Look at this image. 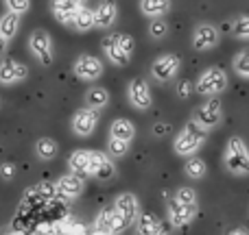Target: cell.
I'll return each instance as SVG.
<instances>
[{
  "label": "cell",
  "instance_id": "1",
  "mask_svg": "<svg viewBox=\"0 0 249 235\" xmlns=\"http://www.w3.org/2000/svg\"><path fill=\"white\" fill-rule=\"evenodd\" d=\"M203 140H206V128H201L195 120H190V122L181 128L179 135H177L175 153L181 155V157H190V155L203 144Z\"/></svg>",
  "mask_w": 249,
  "mask_h": 235
},
{
  "label": "cell",
  "instance_id": "2",
  "mask_svg": "<svg viewBox=\"0 0 249 235\" xmlns=\"http://www.w3.org/2000/svg\"><path fill=\"white\" fill-rule=\"evenodd\" d=\"M225 168L234 174H249V150L241 137H230L225 150Z\"/></svg>",
  "mask_w": 249,
  "mask_h": 235
},
{
  "label": "cell",
  "instance_id": "3",
  "mask_svg": "<svg viewBox=\"0 0 249 235\" xmlns=\"http://www.w3.org/2000/svg\"><path fill=\"white\" fill-rule=\"evenodd\" d=\"M228 85V74H225L223 68H208L206 72L199 77L195 90L199 94H219V92L225 90Z\"/></svg>",
  "mask_w": 249,
  "mask_h": 235
},
{
  "label": "cell",
  "instance_id": "4",
  "mask_svg": "<svg viewBox=\"0 0 249 235\" xmlns=\"http://www.w3.org/2000/svg\"><path fill=\"white\" fill-rule=\"evenodd\" d=\"M29 46H31V52L42 61L44 65H51L53 59H55V52H53V42H51V35L46 31L37 29L31 33L29 37Z\"/></svg>",
  "mask_w": 249,
  "mask_h": 235
},
{
  "label": "cell",
  "instance_id": "5",
  "mask_svg": "<svg viewBox=\"0 0 249 235\" xmlns=\"http://www.w3.org/2000/svg\"><path fill=\"white\" fill-rule=\"evenodd\" d=\"M179 65H181V61H179L177 55H162L160 59L153 61V65H151V74H153L158 81H171V78L177 74Z\"/></svg>",
  "mask_w": 249,
  "mask_h": 235
},
{
  "label": "cell",
  "instance_id": "6",
  "mask_svg": "<svg viewBox=\"0 0 249 235\" xmlns=\"http://www.w3.org/2000/svg\"><path fill=\"white\" fill-rule=\"evenodd\" d=\"M101 72H103V63L92 55H81L74 63V74L83 81H94L101 77Z\"/></svg>",
  "mask_w": 249,
  "mask_h": 235
},
{
  "label": "cell",
  "instance_id": "7",
  "mask_svg": "<svg viewBox=\"0 0 249 235\" xmlns=\"http://www.w3.org/2000/svg\"><path fill=\"white\" fill-rule=\"evenodd\" d=\"M219 120H221V103L219 98H210L197 109V120L195 122L201 128H212L219 124Z\"/></svg>",
  "mask_w": 249,
  "mask_h": 235
},
{
  "label": "cell",
  "instance_id": "8",
  "mask_svg": "<svg viewBox=\"0 0 249 235\" xmlns=\"http://www.w3.org/2000/svg\"><path fill=\"white\" fill-rule=\"evenodd\" d=\"M96 122H99V116L92 109H79L72 118V131L81 137H88L92 131H94Z\"/></svg>",
  "mask_w": 249,
  "mask_h": 235
},
{
  "label": "cell",
  "instance_id": "9",
  "mask_svg": "<svg viewBox=\"0 0 249 235\" xmlns=\"http://www.w3.org/2000/svg\"><path fill=\"white\" fill-rule=\"evenodd\" d=\"M219 42V31L210 24H199L195 29V35H193V44L197 50H210V48L216 46Z\"/></svg>",
  "mask_w": 249,
  "mask_h": 235
},
{
  "label": "cell",
  "instance_id": "10",
  "mask_svg": "<svg viewBox=\"0 0 249 235\" xmlns=\"http://www.w3.org/2000/svg\"><path fill=\"white\" fill-rule=\"evenodd\" d=\"M127 94H129V100H131L133 107H138V109L151 107V90L142 78H136V81L129 83Z\"/></svg>",
  "mask_w": 249,
  "mask_h": 235
},
{
  "label": "cell",
  "instance_id": "11",
  "mask_svg": "<svg viewBox=\"0 0 249 235\" xmlns=\"http://www.w3.org/2000/svg\"><path fill=\"white\" fill-rule=\"evenodd\" d=\"M114 209L118 211V214L124 218V222L131 224L133 220L138 218V211H140V203H138V198L133 196V194L124 192L121 196L116 198V205H114Z\"/></svg>",
  "mask_w": 249,
  "mask_h": 235
},
{
  "label": "cell",
  "instance_id": "12",
  "mask_svg": "<svg viewBox=\"0 0 249 235\" xmlns=\"http://www.w3.org/2000/svg\"><path fill=\"white\" fill-rule=\"evenodd\" d=\"M26 74H29V70L20 61L7 59L0 63V83H18L22 78H26Z\"/></svg>",
  "mask_w": 249,
  "mask_h": 235
},
{
  "label": "cell",
  "instance_id": "13",
  "mask_svg": "<svg viewBox=\"0 0 249 235\" xmlns=\"http://www.w3.org/2000/svg\"><path fill=\"white\" fill-rule=\"evenodd\" d=\"M193 216H195V205H181L175 198L168 203V220L173 222V227H184V224H188L190 220H193Z\"/></svg>",
  "mask_w": 249,
  "mask_h": 235
},
{
  "label": "cell",
  "instance_id": "14",
  "mask_svg": "<svg viewBox=\"0 0 249 235\" xmlns=\"http://www.w3.org/2000/svg\"><path fill=\"white\" fill-rule=\"evenodd\" d=\"M55 185H57V192L66 198H77L83 192V179L77 174H64Z\"/></svg>",
  "mask_w": 249,
  "mask_h": 235
},
{
  "label": "cell",
  "instance_id": "15",
  "mask_svg": "<svg viewBox=\"0 0 249 235\" xmlns=\"http://www.w3.org/2000/svg\"><path fill=\"white\" fill-rule=\"evenodd\" d=\"M68 166L72 168V172L77 176L92 174V150H74L68 159Z\"/></svg>",
  "mask_w": 249,
  "mask_h": 235
},
{
  "label": "cell",
  "instance_id": "16",
  "mask_svg": "<svg viewBox=\"0 0 249 235\" xmlns=\"http://www.w3.org/2000/svg\"><path fill=\"white\" fill-rule=\"evenodd\" d=\"M81 9V4L74 2V0H57V2H53V13H55V17L59 22H64V24H72L74 20V13Z\"/></svg>",
  "mask_w": 249,
  "mask_h": 235
},
{
  "label": "cell",
  "instance_id": "17",
  "mask_svg": "<svg viewBox=\"0 0 249 235\" xmlns=\"http://www.w3.org/2000/svg\"><path fill=\"white\" fill-rule=\"evenodd\" d=\"M94 26L96 29H109L116 20V7L112 2H101L96 4L94 11Z\"/></svg>",
  "mask_w": 249,
  "mask_h": 235
},
{
  "label": "cell",
  "instance_id": "18",
  "mask_svg": "<svg viewBox=\"0 0 249 235\" xmlns=\"http://www.w3.org/2000/svg\"><path fill=\"white\" fill-rule=\"evenodd\" d=\"M138 233L140 235H164V229L153 214H142L140 220H138Z\"/></svg>",
  "mask_w": 249,
  "mask_h": 235
},
{
  "label": "cell",
  "instance_id": "19",
  "mask_svg": "<svg viewBox=\"0 0 249 235\" xmlns=\"http://www.w3.org/2000/svg\"><path fill=\"white\" fill-rule=\"evenodd\" d=\"M133 135H136V126L129 120H116V122H112V140H121L124 144H129L133 140Z\"/></svg>",
  "mask_w": 249,
  "mask_h": 235
},
{
  "label": "cell",
  "instance_id": "20",
  "mask_svg": "<svg viewBox=\"0 0 249 235\" xmlns=\"http://www.w3.org/2000/svg\"><path fill=\"white\" fill-rule=\"evenodd\" d=\"M86 103H88V109H92V111L103 109L105 105L109 103L107 90H105V87H92V90L86 94Z\"/></svg>",
  "mask_w": 249,
  "mask_h": 235
},
{
  "label": "cell",
  "instance_id": "21",
  "mask_svg": "<svg viewBox=\"0 0 249 235\" xmlns=\"http://www.w3.org/2000/svg\"><path fill=\"white\" fill-rule=\"evenodd\" d=\"M18 26H20V16L18 13H4L0 17V37L2 39H11L18 33Z\"/></svg>",
  "mask_w": 249,
  "mask_h": 235
},
{
  "label": "cell",
  "instance_id": "22",
  "mask_svg": "<svg viewBox=\"0 0 249 235\" xmlns=\"http://www.w3.org/2000/svg\"><path fill=\"white\" fill-rule=\"evenodd\" d=\"M72 26H74L77 31H81V33H86V31L94 29V13H92V9H88V7H83V4H81V9L74 13Z\"/></svg>",
  "mask_w": 249,
  "mask_h": 235
},
{
  "label": "cell",
  "instance_id": "23",
  "mask_svg": "<svg viewBox=\"0 0 249 235\" xmlns=\"http://www.w3.org/2000/svg\"><path fill=\"white\" fill-rule=\"evenodd\" d=\"M103 46H105V52H107V57H109V61H112V63H116V65H127V61H129V55L127 52H123L121 50V46H118L116 42H114L112 37H107L103 42Z\"/></svg>",
  "mask_w": 249,
  "mask_h": 235
},
{
  "label": "cell",
  "instance_id": "24",
  "mask_svg": "<svg viewBox=\"0 0 249 235\" xmlns=\"http://www.w3.org/2000/svg\"><path fill=\"white\" fill-rule=\"evenodd\" d=\"M140 9H142V13H144V16L160 17L162 13H166L168 9H171V2H166V0H142Z\"/></svg>",
  "mask_w": 249,
  "mask_h": 235
},
{
  "label": "cell",
  "instance_id": "25",
  "mask_svg": "<svg viewBox=\"0 0 249 235\" xmlns=\"http://www.w3.org/2000/svg\"><path fill=\"white\" fill-rule=\"evenodd\" d=\"M57 150H59V146H57V141L51 140V137H42V140H37V144H35V153L42 159H53L57 155Z\"/></svg>",
  "mask_w": 249,
  "mask_h": 235
},
{
  "label": "cell",
  "instance_id": "26",
  "mask_svg": "<svg viewBox=\"0 0 249 235\" xmlns=\"http://www.w3.org/2000/svg\"><path fill=\"white\" fill-rule=\"evenodd\" d=\"M184 168H186V174H188L190 179H201V176L206 174V163H203V159L193 157Z\"/></svg>",
  "mask_w": 249,
  "mask_h": 235
},
{
  "label": "cell",
  "instance_id": "27",
  "mask_svg": "<svg viewBox=\"0 0 249 235\" xmlns=\"http://www.w3.org/2000/svg\"><path fill=\"white\" fill-rule=\"evenodd\" d=\"M232 33L241 39H249V16H241L232 22Z\"/></svg>",
  "mask_w": 249,
  "mask_h": 235
},
{
  "label": "cell",
  "instance_id": "28",
  "mask_svg": "<svg viewBox=\"0 0 249 235\" xmlns=\"http://www.w3.org/2000/svg\"><path fill=\"white\" fill-rule=\"evenodd\" d=\"M129 224L124 222V218L121 214H118L116 209H112V214H109V227H107V231H109V235H116V233H121V231H124Z\"/></svg>",
  "mask_w": 249,
  "mask_h": 235
},
{
  "label": "cell",
  "instance_id": "29",
  "mask_svg": "<svg viewBox=\"0 0 249 235\" xmlns=\"http://www.w3.org/2000/svg\"><path fill=\"white\" fill-rule=\"evenodd\" d=\"M234 70H236L241 77L249 78V50H243L234 57Z\"/></svg>",
  "mask_w": 249,
  "mask_h": 235
},
{
  "label": "cell",
  "instance_id": "30",
  "mask_svg": "<svg viewBox=\"0 0 249 235\" xmlns=\"http://www.w3.org/2000/svg\"><path fill=\"white\" fill-rule=\"evenodd\" d=\"M37 194H39V198H42L44 203H51V201H55V196L59 192H57V185L55 183H48V181H44V183H39Z\"/></svg>",
  "mask_w": 249,
  "mask_h": 235
},
{
  "label": "cell",
  "instance_id": "31",
  "mask_svg": "<svg viewBox=\"0 0 249 235\" xmlns=\"http://www.w3.org/2000/svg\"><path fill=\"white\" fill-rule=\"evenodd\" d=\"M175 201L181 203V205H195V201H197V192L190 188H179L175 194Z\"/></svg>",
  "mask_w": 249,
  "mask_h": 235
},
{
  "label": "cell",
  "instance_id": "32",
  "mask_svg": "<svg viewBox=\"0 0 249 235\" xmlns=\"http://www.w3.org/2000/svg\"><path fill=\"white\" fill-rule=\"evenodd\" d=\"M109 37H112L114 42L121 46L123 52H127V55H131V52H133V39L129 37V35H124V33H114V35H109Z\"/></svg>",
  "mask_w": 249,
  "mask_h": 235
},
{
  "label": "cell",
  "instance_id": "33",
  "mask_svg": "<svg viewBox=\"0 0 249 235\" xmlns=\"http://www.w3.org/2000/svg\"><path fill=\"white\" fill-rule=\"evenodd\" d=\"M94 176H96V179H101V181H107V179H112V176H114V166L109 163L107 157L101 161V166H99V170L94 172Z\"/></svg>",
  "mask_w": 249,
  "mask_h": 235
},
{
  "label": "cell",
  "instance_id": "34",
  "mask_svg": "<svg viewBox=\"0 0 249 235\" xmlns=\"http://www.w3.org/2000/svg\"><path fill=\"white\" fill-rule=\"evenodd\" d=\"M107 150H109V155H112V157H123V155L127 153V144L121 141V140H109Z\"/></svg>",
  "mask_w": 249,
  "mask_h": 235
},
{
  "label": "cell",
  "instance_id": "35",
  "mask_svg": "<svg viewBox=\"0 0 249 235\" xmlns=\"http://www.w3.org/2000/svg\"><path fill=\"white\" fill-rule=\"evenodd\" d=\"M7 9H9L11 13H18V16H20V13L29 11V9H31V2H29V0H9V2H7Z\"/></svg>",
  "mask_w": 249,
  "mask_h": 235
},
{
  "label": "cell",
  "instance_id": "36",
  "mask_svg": "<svg viewBox=\"0 0 249 235\" xmlns=\"http://www.w3.org/2000/svg\"><path fill=\"white\" fill-rule=\"evenodd\" d=\"M166 31H168V26H166V22H162V20H153L149 26V33L153 35V37H164Z\"/></svg>",
  "mask_w": 249,
  "mask_h": 235
},
{
  "label": "cell",
  "instance_id": "37",
  "mask_svg": "<svg viewBox=\"0 0 249 235\" xmlns=\"http://www.w3.org/2000/svg\"><path fill=\"white\" fill-rule=\"evenodd\" d=\"M0 174H2L4 179H11L13 176V166L11 163H2V166H0Z\"/></svg>",
  "mask_w": 249,
  "mask_h": 235
},
{
  "label": "cell",
  "instance_id": "38",
  "mask_svg": "<svg viewBox=\"0 0 249 235\" xmlns=\"http://www.w3.org/2000/svg\"><path fill=\"white\" fill-rule=\"evenodd\" d=\"M177 92H179L181 96H186V94H188V83H181V85L177 87Z\"/></svg>",
  "mask_w": 249,
  "mask_h": 235
},
{
  "label": "cell",
  "instance_id": "39",
  "mask_svg": "<svg viewBox=\"0 0 249 235\" xmlns=\"http://www.w3.org/2000/svg\"><path fill=\"white\" fill-rule=\"evenodd\" d=\"M228 235H247V231H243V229H234V231H230Z\"/></svg>",
  "mask_w": 249,
  "mask_h": 235
},
{
  "label": "cell",
  "instance_id": "40",
  "mask_svg": "<svg viewBox=\"0 0 249 235\" xmlns=\"http://www.w3.org/2000/svg\"><path fill=\"white\" fill-rule=\"evenodd\" d=\"M4 48H7V39H2V37H0V55H2V52H4Z\"/></svg>",
  "mask_w": 249,
  "mask_h": 235
},
{
  "label": "cell",
  "instance_id": "41",
  "mask_svg": "<svg viewBox=\"0 0 249 235\" xmlns=\"http://www.w3.org/2000/svg\"><path fill=\"white\" fill-rule=\"evenodd\" d=\"M96 235H107V233H101V231H96Z\"/></svg>",
  "mask_w": 249,
  "mask_h": 235
}]
</instances>
